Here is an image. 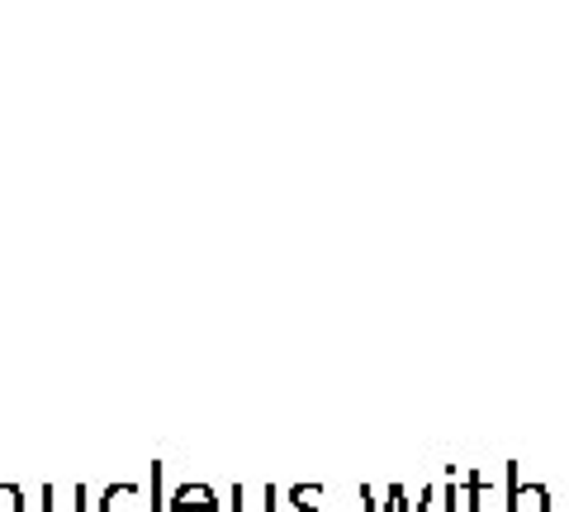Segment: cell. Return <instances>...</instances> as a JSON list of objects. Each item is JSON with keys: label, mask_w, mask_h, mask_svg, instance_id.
<instances>
[{"label": "cell", "mask_w": 569, "mask_h": 512, "mask_svg": "<svg viewBox=\"0 0 569 512\" xmlns=\"http://www.w3.org/2000/svg\"><path fill=\"white\" fill-rule=\"evenodd\" d=\"M152 493H148V484H133V480H123V484H110L100 493V512H152Z\"/></svg>", "instance_id": "6da1fadb"}, {"label": "cell", "mask_w": 569, "mask_h": 512, "mask_svg": "<svg viewBox=\"0 0 569 512\" xmlns=\"http://www.w3.org/2000/svg\"><path fill=\"white\" fill-rule=\"evenodd\" d=\"M167 512H219V493H213L209 484H181L171 493Z\"/></svg>", "instance_id": "7a4b0ae2"}, {"label": "cell", "mask_w": 569, "mask_h": 512, "mask_svg": "<svg viewBox=\"0 0 569 512\" xmlns=\"http://www.w3.org/2000/svg\"><path fill=\"white\" fill-rule=\"evenodd\" d=\"M43 512H86V489L81 484H43Z\"/></svg>", "instance_id": "3957f363"}, {"label": "cell", "mask_w": 569, "mask_h": 512, "mask_svg": "<svg viewBox=\"0 0 569 512\" xmlns=\"http://www.w3.org/2000/svg\"><path fill=\"white\" fill-rule=\"evenodd\" d=\"M233 512H276V489H247V484H233Z\"/></svg>", "instance_id": "277c9868"}, {"label": "cell", "mask_w": 569, "mask_h": 512, "mask_svg": "<svg viewBox=\"0 0 569 512\" xmlns=\"http://www.w3.org/2000/svg\"><path fill=\"white\" fill-rule=\"evenodd\" d=\"M290 508L295 512H323V484H295L290 489Z\"/></svg>", "instance_id": "5b68a950"}, {"label": "cell", "mask_w": 569, "mask_h": 512, "mask_svg": "<svg viewBox=\"0 0 569 512\" xmlns=\"http://www.w3.org/2000/svg\"><path fill=\"white\" fill-rule=\"evenodd\" d=\"M0 512H29L20 484H0Z\"/></svg>", "instance_id": "8992f818"}, {"label": "cell", "mask_w": 569, "mask_h": 512, "mask_svg": "<svg viewBox=\"0 0 569 512\" xmlns=\"http://www.w3.org/2000/svg\"><path fill=\"white\" fill-rule=\"evenodd\" d=\"M361 499H366V512H389V503H380V493L370 489V484L361 489Z\"/></svg>", "instance_id": "52a82bcc"}]
</instances>
